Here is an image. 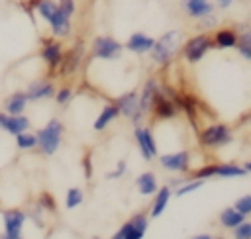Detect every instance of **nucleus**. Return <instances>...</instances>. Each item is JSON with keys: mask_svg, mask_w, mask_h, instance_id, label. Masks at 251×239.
<instances>
[{"mask_svg": "<svg viewBox=\"0 0 251 239\" xmlns=\"http://www.w3.org/2000/svg\"><path fill=\"white\" fill-rule=\"evenodd\" d=\"M180 47H182V31L180 29H169L159 39H155V43L149 51V57L155 65L165 67L176 57Z\"/></svg>", "mask_w": 251, "mask_h": 239, "instance_id": "nucleus-1", "label": "nucleus"}, {"mask_svg": "<svg viewBox=\"0 0 251 239\" xmlns=\"http://www.w3.org/2000/svg\"><path fill=\"white\" fill-rule=\"evenodd\" d=\"M63 123L53 118L49 120L41 129H37L35 137H37V147L43 155H55L57 149L61 147V139H63Z\"/></svg>", "mask_w": 251, "mask_h": 239, "instance_id": "nucleus-2", "label": "nucleus"}, {"mask_svg": "<svg viewBox=\"0 0 251 239\" xmlns=\"http://www.w3.org/2000/svg\"><path fill=\"white\" fill-rule=\"evenodd\" d=\"M210 49H214V43H212V35H208L206 31L188 37L186 41H182V47H180L184 61L190 65H196L198 61H202Z\"/></svg>", "mask_w": 251, "mask_h": 239, "instance_id": "nucleus-3", "label": "nucleus"}, {"mask_svg": "<svg viewBox=\"0 0 251 239\" xmlns=\"http://www.w3.org/2000/svg\"><path fill=\"white\" fill-rule=\"evenodd\" d=\"M124 45L112 35H96L90 43V57L102 61H116L122 57Z\"/></svg>", "mask_w": 251, "mask_h": 239, "instance_id": "nucleus-4", "label": "nucleus"}, {"mask_svg": "<svg viewBox=\"0 0 251 239\" xmlns=\"http://www.w3.org/2000/svg\"><path fill=\"white\" fill-rule=\"evenodd\" d=\"M63 43L57 37H43L41 39V49H39V57L41 61L47 65V69L53 72L59 69L61 61H63Z\"/></svg>", "mask_w": 251, "mask_h": 239, "instance_id": "nucleus-5", "label": "nucleus"}, {"mask_svg": "<svg viewBox=\"0 0 251 239\" xmlns=\"http://www.w3.org/2000/svg\"><path fill=\"white\" fill-rule=\"evenodd\" d=\"M198 139L204 147H224L231 143V131L226 123H212L200 131Z\"/></svg>", "mask_w": 251, "mask_h": 239, "instance_id": "nucleus-6", "label": "nucleus"}, {"mask_svg": "<svg viewBox=\"0 0 251 239\" xmlns=\"http://www.w3.org/2000/svg\"><path fill=\"white\" fill-rule=\"evenodd\" d=\"M114 104H116L120 116L131 120L135 125L141 123L143 114L139 112V96H137V92H133V90H131V92H124L122 96H118V98L114 100Z\"/></svg>", "mask_w": 251, "mask_h": 239, "instance_id": "nucleus-7", "label": "nucleus"}, {"mask_svg": "<svg viewBox=\"0 0 251 239\" xmlns=\"http://www.w3.org/2000/svg\"><path fill=\"white\" fill-rule=\"evenodd\" d=\"M25 219H27V215L22 210H8V212H4L2 214L4 233L0 235V239H18Z\"/></svg>", "mask_w": 251, "mask_h": 239, "instance_id": "nucleus-8", "label": "nucleus"}, {"mask_svg": "<svg viewBox=\"0 0 251 239\" xmlns=\"http://www.w3.org/2000/svg\"><path fill=\"white\" fill-rule=\"evenodd\" d=\"M133 137H135V143H137V147L141 151V157L145 161H151L157 155V141H155L151 129L145 127V125H135Z\"/></svg>", "mask_w": 251, "mask_h": 239, "instance_id": "nucleus-9", "label": "nucleus"}, {"mask_svg": "<svg viewBox=\"0 0 251 239\" xmlns=\"http://www.w3.org/2000/svg\"><path fill=\"white\" fill-rule=\"evenodd\" d=\"M180 10L186 18L190 20H200V18H206L210 14L216 12V6L212 0H180Z\"/></svg>", "mask_w": 251, "mask_h": 239, "instance_id": "nucleus-10", "label": "nucleus"}, {"mask_svg": "<svg viewBox=\"0 0 251 239\" xmlns=\"http://www.w3.org/2000/svg\"><path fill=\"white\" fill-rule=\"evenodd\" d=\"M82 57H84V43L82 41H76L67 53H63V61L59 65L61 74H73V72H76V69L82 63Z\"/></svg>", "mask_w": 251, "mask_h": 239, "instance_id": "nucleus-11", "label": "nucleus"}, {"mask_svg": "<svg viewBox=\"0 0 251 239\" xmlns=\"http://www.w3.org/2000/svg\"><path fill=\"white\" fill-rule=\"evenodd\" d=\"M71 16H67L61 8H59V4H57V10L53 12V16L45 22L47 25H49V31H51V35L53 37H57V39H63V37H67V35H71Z\"/></svg>", "mask_w": 251, "mask_h": 239, "instance_id": "nucleus-12", "label": "nucleus"}, {"mask_svg": "<svg viewBox=\"0 0 251 239\" xmlns=\"http://www.w3.org/2000/svg\"><path fill=\"white\" fill-rule=\"evenodd\" d=\"M155 114V118L159 120H171L176 116V104L173 102L171 96H165L161 90L153 96V102H151V110Z\"/></svg>", "mask_w": 251, "mask_h": 239, "instance_id": "nucleus-13", "label": "nucleus"}, {"mask_svg": "<svg viewBox=\"0 0 251 239\" xmlns=\"http://www.w3.org/2000/svg\"><path fill=\"white\" fill-rule=\"evenodd\" d=\"M27 100L29 102H39V100H47V98H53L55 94V86L51 80L47 78H37V80H31L27 84Z\"/></svg>", "mask_w": 251, "mask_h": 239, "instance_id": "nucleus-14", "label": "nucleus"}, {"mask_svg": "<svg viewBox=\"0 0 251 239\" xmlns=\"http://www.w3.org/2000/svg\"><path fill=\"white\" fill-rule=\"evenodd\" d=\"M159 163L165 170L169 172H182L188 168V163H190V155L188 151H176V153H167V155H161L159 157Z\"/></svg>", "mask_w": 251, "mask_h": 239, "instance_id": "nucleus-15", "label": "nucleus"}, {"mask_svg": "<svg viewBox=\"0 0 251 239\" xmlns=\"http://www.w3.org/2000/svg\"><path fill=\"white\" fill-rule=\"evenodd\" d=\"M153 43H155V37L147 35L145 31H133V33L127 37V41H126L124 47H126L127 51L135 53V55H145V53L151 51Z\"/></svg>", "mask_w": 251, "mask_h": 239, "instance_id": "nucleus-16", "label": "nucleus"}, {"mask_svg": "<svg viewBox=\"0 0 251 239\" xmlns=\"http://www.w3.org/2000/svg\"><path fill=\"white\" fill-rule=\"evenodd\" d=\"M29 125H31V121H29V118H27L25 114L10 116V114L4 112V120H2V123H0V129H4V131L10 133V135H18V133H22V131H27Z\"/></svg>", "mask_w": 251, "mask_h": 239, "instance_id": "nucleus-17", "label": "nucleus"}, {"mask_svg": "<svg viewBox=\"0 0 251 239\" xmlns=\"http://www.w3.org/2000/svg\"><path fill=\"white\" fill-rule=\"evenodd\" d=\"M27 104H29L27 94H25L24 90H16V92H12V94L2 102V108H4L6 114L18 116V114H24V112H25Z\"/></svg>", "mask_w": 251, "mask_h": 239, "instance_id": "nucleus-18", "label": "nucleus"}, {"mask_svg": "<svg viewBox=\"0 0 251 239\" xmlns=\"http://www.w3.org/2000/svg\"><path fill=\"white\" fill-rule=\"evenodd\" d=\"M212 43L216 49H233L237 43V29L235 27H216L212 35Z\"/></svg>", "mask_w": 251, "mask_h": 239, "instance_id": "nucleus-19", "label": "nucleus"}, {"mask_svg": "<svg viewBox=\"0 0 251 239\" xmlns=\"http://www.w3.org/2000/svg\"><path fill=\"white\" fill-rule=\"evenodd\" d=\"M159 92V82H157V78H147L145 80V84H143V88H141V92H137V96H139V112L145 116V114H149V110H151V102H153V96Z\"/></svg>", "mask_w": 251, "mask_h": 239, "instance_id": "nucleus-20", "label": "nucleus"}, {"mask_svg": "<svg viewBox=\"0 0 251 239\" xmlns=\"http://www.w3.org/2000/svg\"><path fill=\"white\" fill-rule=\"evenodd\" d=\"M235 29H237L235 49L245 61H251V25L249 24H237Z\"/></svg>", "mask_w": 251, "mask_h": 239, "instance_id": "nucleus-21", "label": "nucleus"}, {"mask_svg": "<svg viewBox=\"0 0 251 239\" xmlns=\"http://www.w3.org/2000/svg\"><path fill=\"white\" fill-rule=\"evenodd\" d=\"M126 225H127V229H126L124 239H143V235L147 231V215L137 214L129 221H126Z\"/></svg>", "mask_w": 251, "mask_h": 239, "instance_id": "nucleus-22", "label": "nucleus"}, {"mask_svg": "<svg viewBox=\"0 0 251 239\" xmlns=\"http://www.w3.org/2000/svg\"><path fill=\"white\" fill-rule=\"evenodd\" d=\"M118 116H120V112H118L116 104H114V102H112V104H106V106L100 110V114H98V118L94 120V123H92L94 131H104Z\"/></svg>", "mask_w": 251, "mask_h": 239, "instance_id": "nucleus-23", "label": "nucleus"}, {"mask_svg": "<svg viewBox=\"0 0 251 239\" xmlns=\"http://www.w3.org/2000/svg\"><path fill=\"white\" fill-rule=\"evenodd\" d=\"M135 186H137V190H139L143 196L155 194V192H157V178H155L153 172H141V174L135 178Z\"/></svg>", "mask_w": 251, "mask_h": 239, "instance_id": "nucleus-24", "label": "nucleus"}, {"mask_svg": "<svg viewBox=\"0 0 251 239\" xmlns=\"http://www.w3.org/2000/svg\"><path fill=\"white\" fill-rule=\"evenodd\" d=\"M171 200V188L169 186H161L157 190V196L153 200V206H151V217H159L167 206V202Z\"/></svg>", "mask_w": 251, "mask_h": 239, "instance_id": "nucleus-25", "label": "nucleus"}, {"mask_svg": "<svg viewBox=\"0 0 251 239\" xmlns=\"http://www.w3.org/2000/svg\"><path fill=\"white\" fill-rule=\"evenodd\" d=\"M241 221H245V215H243V214H239L235 208H226V210L220 214V223H222L224 227L233 229V227H235V225H239Z\"/></svg>", "mask_w": 251, "mask_h": 239, "instance_id": "nucleus-26", "label": "nucleus"}, {"mask_svg": "<svg viewBox=\"0 0 251 239\" xmlns=\"http://www.w3.org/2000/svg\"><path fill=\"white\" fill-rule=\"evenodd\" d=\"M16 137V147L22 149V151H29V149H35L37 147V137L35 133H29V131H22Z\"/></svg>", "mask_w": 251, "mask_h": 239, "instance_id": "nucleus-27", "label": "nucleus"}, {"mask_svg": "<svg viewBox=\"0 0 251 239\" xmlns=\"http://www.w3.org/2000/svg\"><path fill=\"white\" fill-rule=\"evenodd\" d=\"M216 174L231 178V176H243V174H247V170L237 165H216Z\"/></svg>", "mask_w": 251, "mask_h": 239, "instance_id": "nucleus-28", "label": "nucleus"}, {"mask_svg": "<svg viewBox=\"0 0 251 239\" xmlns=\"http://www.w3.org/2000/svg\"><path fill=\"white\" fill-rule=\"evenodd\" d=\"M82 198H84V194H82L80 188H69L67 190V198H65V206L69 210H73V208H76V206L82 204Z\"/></svg>", "mask_w": 251, "mask_h": 239, "instance_id": "nucleus-29", "label": "nucleus"}, {"mask_svg": "<svg viewBox=\"0 0 251 239\" xmlns=\"http://www.w3.org/2000/svg\"><path fill=\"white\" fill-rule=\"evenodd\" d=\"M53 98H55V102H57L59 106H67V104L71 102V98H73V90H71L69 86H63V88L55 90Z\"/></svg>", "mask_w": 251, "mask_h": 239, "instance_id": "nucleus-30", "label": "nucleus"}, {"mask_svg": "<svg viewBox=\"0 0 251 239\" xmlns=\"http://www.w3.org/2000/svg\"><path fill=\"white\" fill-rule=\"evenodd\" d=\"M233 237L235 239H251V221H241L239 225H235Z\"/></svg>", "mask_w": 251, "mask_h": 239, "instance_id": "nucleus-31", "label": "nucleus"}, {"mask_svg": "<svg viewBox=\"0 0 251 239\" xmlns=\"http://www.w3.org/2000/svg\"><path fill=\"white\" fill-rule=\"evenodd\" d=\"M239 214H243V215H249L251 214V194H247V196H241L237 202H235V206H233Z\"/></svg>", "mask_w": 251, "mask_h": 239, "instance_id": "nucleus-32", "label": "nucleus"}, {"mask_svg": "<svg viewBox=\"0 0 251 239\" xmlns=\"http://www.w3.org/2000/svg\"><path fill=\"white\" fill-rule=\"evenodd\" d=\"M198 22V27L200 29H214L216 25H218V16H216V12L214 14H210V16H206V18H200V20H196Z\"/></svg>", "mask_w": 251, "mask_h": 239, "instance_id": "nucleus-33", "label": "nucleus"}, {"mask_svg": "<svg viewBox=\"0 0 251 239\" xmlns=\"http://www.w3.org/2000/svg\"><path fill=\"white\" fill-rule=\"evenodd\" d=\"M200 186H204V180H202V178H196V180H192V182H186L184 186H180V188L176 190V196H184V194H188V192H194V190H198Z\"/></svg>", "mask_w": 251, "mask_h": 239, "instance_id": "nucleus-34", "label": "nucleus"}, {"mask_svg": "<svg viewBox=\"0 0 251 239\" xmlns=\"http://www.w3.org/2000/svg\"><path fill=\"white\" fill-rule=\"evenodd\" d=\"M57 4H59V8L67 14V16H75L76 14V0H57Z\"/></svg>", "mask_w": 251, "mask_h": 239, "instance_id": "nucleus-35", "label": "nucleus"}, {"mask_svg": "<svg viewBox=\"0 0 251 239\" xmlns=\"http://www.w3.org/2000/svg\"><path fill=\"white\" fill-rule=\"evenodd\" d=\"M216 174V165H208V167H204V168H200L198 172H196V178H208V176H214Z\"/></svg>", "mask_w": 251, "mask_h": 239, "instance_id": "nucleus-36", "label": "nucleus"}, {"mask_svg": "<svg viewBox=\"0 0 251 239\" xmlns=\"http://www.w3.org/2000/svg\"><path fill=\"white\" fill-rule=\"evenodd\" d=\"M39 206H43V208H47V210H55V204H53V198L49 196V194H41L39 196V202H37Z\"/></svg>", "mask_w": 251, "mask_h": 239, "instance_id": "nucleus-37", "label": "nucleus"}, {"mask_svg": "<svg viewBox=\"0 0 251 239\" xmlns=\"http://www.w3.org/2000/svg\"><path fill=\"white\" fill-rule=\"evenodd\" d=\"M124 170H126V161H120V163H118L116 172H108L106 176H108V178H118V176H122V174H124Z\"/></svg>", "mask_w": 251, "mask_h": 239, "instance_id": "nucleus-38", "label": "nucleus"}, {"mask_svg": "<svg viewBox=\"0 0 251 239\" xmlns=\"http://www.w3.org/2000/svg\"><path fill=\"white\" fill-rule=\"evenodd\" d=\"M235 4V0H214V6L218 8V10H227V8H231Z\"/></svg>", "mask_w": 251, "mask_h": 239, "instance_id": "nucleus-39", "label": "nucleus"}, {"mask_svg": "<svg viewBox=\"0 0 251 239\" xmlns=\"http://www.w3.org/2000/svg\"><path fill=\"white\" fill-rule=\"evenodd\" d=\"M126 229H127V225L124 223V225H122V227H120V229H118V231L112 235V239H124V235H126Z\"/></svg>", "mask_w": 251, "mask_h": 239, "instance_id": "nucleus-40", "label": "nucleus"}, {"mask_svg": "<svg viewBox=\"0 0 251 239\" xmlns=\"http://www.w3.org/2000/svg\"><path fill=\"white\" fill-rule=\"evenodd\" d=\"M192 239H212V235H208V233H198V235H194Z\"/></svg>", "mask_w": 251, "mask_h": 239, "instance_id": "nucleus-41", "label": "nucleus"}, {"mask_svg": "<svg viewBox=\"0 0 251 239\" xmlns=\"http://www.w3.org/2000/svg\"><path fill=\"white\" fill-rule=\"evenodd\" d=\"M84 168H86V176H90V161H88V157L84 159Z\"/></svg>", "mask_w": 251, "mask_h": 239, "instance_id": "nucleus-42", "label": "nucleus"}, {"mask_svg": "<svg viewBox=\"0 0 251 239\" xmlns=\"http://www.w3.org/2000/svg\"><path fill=\"white\" fill-rule=\"evenodd\" d=\"M2 120H4V112H0V123H2Z\"/></svg>", "mask_w": 251, "mask_h": 239, "instance_id": "nucleus-43", "label": "nucleus"}, {"mask_svg": "<svg viewBox=\"0 0 251 239\" xmlns=\"http://www.w3.org/2000/svg\"><path fill=\"white\" fill-rule=\"evenodd\" d=\"M90 239H102V237H98V235H94V237H90Z\"/></svg>", "mask_w": 251, "mask_h": 239, "instance_id": "nucleus-44", "label": "nucleus"}, {"mask_svg": "<svg viewBox=\"0 0 251 239\" xmlns=\"http://www.w3.org/2000/svg\"><path fill=\"white\" fill-rule=\"evenodd\" d=\"M212 239H222V237H212Z\"/></svg>", "mask_w": 251, "mask_h": 239, "instance_id": "nucleus-45", "label": "nucleus"}, {"mask_svg": "<svg viewBox=\"0 0 251 239\" xmlns=\"http://www.w3.org/2000/svg\"><path fill=\"white\" fill-rule=\"evenodd\" d=\"M18 239H22V237H18Z\"/></svg>", "mask_w": 251, "mask_h": 239, "instance_id": "nucleus-46", "label": "nucleus"}]
</instances>
